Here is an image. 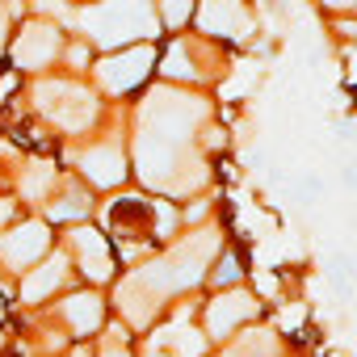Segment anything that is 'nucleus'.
Returning <instances> with one entry per match:
<instances>
[{"mask_svg":"<svg viewBox=\"0 0 357 357\" xmlns=\"http://www.w3.org/2000/svg\"><path fill=\"white\" fill-rule=\"evenodd\" d=\"M80 22L105 47H118L126 38H143V34L155 30V17L147 9V0H101V5H93Z\"/></svg>","mask_w":357,"mask_h":357,"instance_id":"obj_1","label":"nucleus"},{"mask_svg":"<svg viewBox=\"0 0 357 357\" xmlns=\"http://www.w3.org/2000/svg\"><path fill=\"white\" fill-rule=\"evenodd\" d=\"M38 105H43L63 130H80V126H89V118H93V97H89L84 89L68 84V80L43 84V89H38Z\"/></svg>","mask_w":357,"mask_h":357,"instance_id":"obj_2","label":"nucleus"},{"mask_svg":"<svg viewBox=\"0 0 357 357\" xmlns=\"http://www.w3.org/2000/svg\"><path fill=\"white\" fill-rule=\"evenodd\" d=\"M151 63H155V55H151L147 47H135V51H122V55L101 59L97 76H101V84H105L109 93H126V89H135V84L151 72Z\"/></svg>","mask_w":357,"mask_h":357,"instance_id":"obj_3","label":"nucleus"},{"mask_svg":"<svg viewBox=\"0 0 357 357\" xmlns=\"http://www.w3.org/2000/svg\"><path fill=\"white\" fill-rule=\"evenodd\" d=\"M109 223H114L118 240H147V236H155V206L139 202V198H118L109 211Z\"/></svg>","mask_w":357,"mask_h":357,"instance_id":"obj_4","label":"nucleus"},{"mask_svg":"<svg viewBox=\"0 0 357 357\" xmlns=\"http://www.w3.org/2000/svg\"><path fill=\"white\" fill-rule=\"evenodd\" d=\"M13 55H17V68H47L59 55V30L55 26H30L17 38Z\"/></svg>","mask_w":357,"mask_h":357,"instance_id":"obj_5","label":"nucleus"},{"mask_svg":"<svg viewBox=\"0 0 357 357\" xmlns=\"http://www.w3.org/2000/svg\"><path fill=\"white\" fill-rule=\"evenodd\" d=\"M202 26L211 34H231V38H244L248 34V13L240 0H206L202 5Z\"/></svg>","mask_w":357,"mask_h":357,"instance_id":"obj_6","label":"nucleus"},{"mask_svg":"<svg viewBox=\"0 0 357 357\" xmlns=\"http://www.w3.org/2000/svg\"><path fill=\"white\" fill-rule=\"evenodd\" d=\"M80 168H84L89 181H97V185H118L122 172H126V160H122L118 147L105 143V147H89V151L80 155Z\"/></svg>","mask_w":357,"mask_h":357,"instance_id":"obj_7","label":"nucleus"},{"mask_svg":"<svg viewBox=\"0 0 357 357\" xmlns=\"http://www.w3.org/2000/svg\"><path fill=\"white\" fill-rule=\"evenodd\" d=\"M43 248H47V231L38 223H30V227H22V231L0 240V252H5L9 265H30L34 257H43Z\"/></svg>","mask_w":357,"mask_h":357,"instance_id":"obj_8","label":"nucleus"},{"mask_svg":"<svg viewBox=\"0 0 357 357\" xmlns=\"http://www.w3.org/2000/svg\"><path fill=\"white\" fill-rule=\"evenodd\" d=\"M252 311H257V303H252L248 294H240V290H236V294H223V298L211 307V332H215V336H227V332H231L240 319H248Z\"/></svg>","mask_w":357,"mask_h":357,"instance_id":"obj_9","label":"nucleus"},{"mask_svg":"<svg viewBox=\"0 0 357 357\" xmlns=\"http://www.w3.org/2000/svg\"><path fill=\"white\" fill-rule=\"evenodd\" d=\"M202 349L194 328H168L160 336H151V357H194Z\"/></svg>","mask_w":357,"mask_h":357,"instance_id":"obj_10","label":"nucleus"},{"mask_svg":"<svg viewBox=\"0 0 357 357\" xmlns=\"http://www.w3.org/2000/svg\"><path fill=\"white\" fill-rule=\"evenodd\" d=\"M76 248H80L84 273H93V278H109V257H105V244H101L97 231H76Z\"/></svg>","mask_w":357,"mask_h":357,"instance_id":"obj_11","label":"nucleus"},{"mask_svg":"<svg viewBox=\"0 0 357 357\" xmlns=\"http://www.w3.org/2000/svg\"><path fill=\"white\" fill-rule=\"evenodd\" d=\"M63 311H68V319L76 324V332H89V328L101 324V298H97V294H76V298L63 303Z\"/></svg>","mask_w":357,"mask_h":357,"instance_id":"obj_12","label":"nucleus"},{"mask_svg":"<svg viewBox=\"0 0 357 357\" xmlns=\"http://www.w3.org/2000/svg\"><path fill=\"white\" fill-rule=\"evenodd\" d=\"M59 278H63V265H59V261H55V265H47L43 273H34V278H30V282L22 286L26 303H38V298L47 294V290H55V286H59Z\"/></svg>","mask_w":357,"mask_h":357,"instance_id":"obj_13","label":"nucleus"},{"mask_svg":"<svg viewBox=\"0 0 357 357\" xmlns=\"http://www.w3.org/2000/svg\"><path fill=\"white\" fill-rule=\"evenodd\" d=\"M80 215H89V202L84 198H63L59 206H51V219H80Z\"/></svg>","mask_w":357,"mask_h":357,"instance_id":"obj_14","label":"nucleus"},{"mask_svg":"<svg viewBox=\"0 0 357 357\" xmlns=\"http://www.w3.org/2000/svg\"><path fill=\"white\" fill-rule=\"evenodd\" d=\"M160 13H164L168 26H181L190 17V0H160Z\"/></svg>","mask_w":357,"mask_h":357,"instance_id":"obj_15","label":"nucleus"},{"mask_svg":"<svg viewBox=\"0 0 357 357\" xmlns=\"http://www.w3.org/2000/svg\"><path fill=\"white\" fill-rule=\"evenodd\" d=\"M236 273H240V269H236V257L227 252V257L219 261V269H215V282H236Z\"/></svg>","mask_w":357,"mask_h":357,"instance_id":"obj_16","label":"nucleus"},{"mask_svg":"<svg viewBox=\"0 0 357 357\" xmlns=\"http://www.w3.org/2000/svg\"><path fill=\"white\" fill-rule=\"evenodd\" d=\"M43 13H63V0H34Z\"/></svg>","mask_w":357,"mask_h":357,"instance_id":"obj_17","label":"nucleus"},{"mask_svg":"<svg viewBox=\"0 0 357 357\" xmlns=\"http://www.w3.org/2000/svg\"><path fill=\"white\" fill-rule=\"evenodd\" d=\"M324 5H332V9H349L353 0H324Z\"/></svg>","mask_w":357,"mask_h":357,"instance_id":"obj_18","label":"nucleus"},{"mask_svg":"<svg viewBox=\"0 0 357 357\" xmlns=\"http://www.w3.org/2000/svg\"><path fill=\"white\" fill-rule=\"evenodd\" d=\"M0 43H5V13H0Z\"/></svg>","mask_w":357,"mask_h":357,"instance_id":"obj_19","label":"nucleus"},{"mask_svg":"<svg viewBox=\"0 0 357 357\" xmlns=\"http://www.w3.org/2000/svg\"><path fill=\"white\" fill-rule=\"evenodd\" d=\"M105 357H126V353H118V349H109V353H105Z\"/></svg>","mask_w":357,"mask_h":357,"instance_id":"obj_20","label":"nucleus"},{"mask_svg":"<svg viewBox=\"0 0 357 357\" xmlns=\"http://www.w3.org/2000/svg\"><path fill=\"white\" fill-rule=\"evenodd\" d=\"M76 357H89V353H76Z\"/></svg>","mask_w":357,"mask_h":357,"instance_id":"obj_21","label":"nucleus"}]
</instances>
